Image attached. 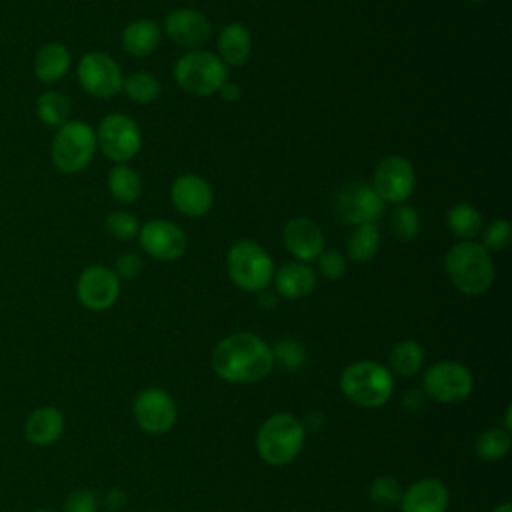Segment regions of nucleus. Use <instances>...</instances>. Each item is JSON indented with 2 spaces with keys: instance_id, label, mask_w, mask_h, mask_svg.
<instances>
[{
  "instance_id": "obj_6",
  "label": "nucleus",
  "mask_w": 512,
  "mask_h": 512,
  "mask_svg": "<svg viewBox=\"0 0 512 512\" xmlns=\"http://www.w3.org/2000/svg\"><path fill=\"white\" fill-rule=\"evenodd\" d=\"M304 424L292 414L278 412L258 430L256 448L266 464L282 466L292 462L304 444Z\"/></svg>"
},
{
  "instance_id": "obj_18",
  "label": "nucleus",
  "mask_w": 512,
  "mask_h": 512,
  "mask_svg": "<svg viewBox=\"0 0 512 512\" xmlns=\"http://www.w3.org/2000/svg\"><path fill=\"white\" fill-rule=\"evenodd\" d=\"M172 206L190 218L204 216L214 202V192L208 180L198 174H180L170 186Z\"/></svg>"
},
{
  "instance_id": "obj_15",
  "label": "nucleus",
  "mask_w": 512,
  "mask_h": 512,
  "mask_svg": "<svg viewBox=\"0 0 512 512\" xmlns=\"http://www.w3.org/2000/svg\"><path fill=\"white\" fill-rule=\"evenodd\" d=\"M166 36L180 48L200 50L212 36V22L194 8H174L164 18Z\"/></svg>"
},
{
  "instance_id": "obj_19",
  "label": "nucleus",
  "mask_w": 512,
  "mask_h": 512,
  "mask_svg": "<svg viewBox=\"0 0 512 512\" xmlns=\"http://www.w3.org/2000/svg\"><path fill=\"white\" fill-rule=\"evenodd\" d=\"M402 512H446L448 490L436 478H422L400 496Z\"/></svg>"
},
{
  "instance_id": "obj_34",
  "label": "nucleus",
  "mask_w": 512,
  "mask_h": 512,
  "mask_svg": "<svg viewBox=\"0 0 512 512\" xmlns=\"http://www.w3.org/2000/svg\"><path fill=\"white\" fill-rule=\"evenodd\" d=\"M512 240V226L508 220L504 218H496L492 220L482 236V246L488 252H502Z\"/></svg>"
},
{
  "instance_id": "obj_26",
  "label": "nucleus",
  "mask_w": 512,
  "mask_h": 512,
  "mask_svg": "<svg viewBox=\"0 0 512 512\" xmlns=\"http://www.w3.org/2000/svg\"><path fill=\"white\" fill-rule=\"evenodd\" d=\"M378 248H380V230L376 222L358 224L348 234L346 250L354 262H360V264L370 262L378 254Z\"/></svg>"
},
{
  "instance_id": "obj_16",
  "label": "nucleus",
  "mask_w": 512,
  "mask_h": 512,
  "mask_svg": "<svg viewBox=\"0 0 512 512\" xmlns=\"http://www.w3.org/2000/svg\"><path fill=\"white\" fill-rule=\"evenodd\" d=\"M134 418L144 432L162 434L176 422V404L168 392L146 388L134 400Z\"/></svg>"
},
{
  "instance_id": "obj_3",
  "label": "nucleus",
  "mask_w": 512,
  "mask_h": 512,
  "mask_svg": "<svg viewBox=\"0 0 512 512\" xmlns=\"http://www.w3.org/2000/svg\"><path fill=\"white\" fill-rule=\"evenodd\" d=\"M98 150L96 130L84 120H68L50 142V160L62 174H78L94 160Z\"/></svg>"
},
{
  "instance_id": "obj_31",
  "label": "nucleus",
  "mask_w": 512,
  "mask_h": 512,
  "mask_svg": "<svg viewBox=\"0 0 512 512\" xmlns=\"http://www.w3.org/2000/svg\"><path fill=\"white\" fill-rule=\"evenodd\" d=\"M390 232L400 242H410L420 234V216L416 208L398 204L390 214Z\"/></svg>"
},
{
  "instance_id": "obj_10",
  "label": "nucleus",
  "mask_w": 512,
  "mask_h": 512,
  "mask_svg": "<svg viewBox=\"0 0 512 512\" xmlns=\"http://www.w3.org/2000/svg\"><path fill=\"white\" fill-rule=\"evenodd\" d=\"M384 202L372 188V184L364 180H352L338 188L334 198V214L344 224H368L378 222L382 216Z\"/></svg>"
},
{
  "instance_id": "obj_13",
  "label": "nucleus",
  "mask_w": 512,
  "mask_h": 512,
  "mask_svg": "<svg viewBox=\"0 0 512 512\" xmlns=\"http://www.w3.org/2000/svg\"><path fill=\"white\" fill-rule=\"evenodd\" d=\"M118 294L120 278L104 264L84 268L76 280V298L86 310L104 312L118 300Z\"/></svg>"
},
{
  "instance_id": "obj_33",
  "label": "nucleus",
  "mask_w": 512,
  "mask_h": 512,
  "mask_svg": "<svg viewBox=\"0 0 512 512\" xmlns=\"http://www.w3.org/2000/svg\"><path fill=\"white\" fill-rule=\"evenodd\" d=\"M106 230L116 240H134L140 232V222L132 212L112 210L106 216Z\"/></svg>"
},
{
  "instance_id": "obj_22",
  "label": "nucleus",
  "mask_w": 512,
  "mask_h": 512,
  "mask_svg": "<svg viewBox=\"0 0 512 512\" xmlns=\"http://www.w3.org/2000/svg\"><path fill=\"white\" fill-rule=\"evenodd\" d=\"M72 66V54L62 42H46L34 56V76L42 84L62 80Z\"/></svg>"
},
{
  "instance_id": "obj_21",
  "label": "nucleus",
  "mask_w": 512,
  "mask_h": 512,
  "mask_svg": "<svg viewBox=\"0 0 512 512\" xmlns=\"http://www.w3.org/2000/svg\"><path fill=\"white\" fill-rule=\"evenodd\" d=\"M64 432V416L54 406L34 408L24 422V438L34 446H50Z\"/></svg>"
},
{
  "instance_id": "obj_9",
  "label": "nucleus",
  "mask_w": 512,
  "mask_h": 512,
  "mask_svg": "<svg viewBox=\"0 0 512 512\" xmlns=\"http://www.w3.org/2000/svg\"><path fill=\"white\" fill-rule=\"evenodd\" d=\"M76 78L86 94L106 100L122 90L124 74L110 54L90 50L80 56L76 64Z\"/></svg>"
},
{
  "instance_id": "obj_29",
  "label": "nucleus",
  "mask_w": 512,
  "mask_h": 512,
  "mask_svg": "<svg viewBox=\"0 0 512 512\" xmlns=\"http://www.w3.org/2000/svg\"><path fill=\"white\" fill-rule=\"evenodd\" d=\"M120 92L136 104H150L160 96V82L150 72H132L124 76Z\"/></svg>"
},
{
  "instance_id": "obj_2",
  "label": "nucleus",
  "mask_w": 512,
  "mask_h": 512,
  "mask_svg": "<svg viewBox=\"0 0 512 512\" xmlns=\"http://www.w3.org/2000/svg\"><path fill=\"white\" fill-rule=\"evenodd\" d=\"M444 270L454 284L466 296L484 294L494 280V264L490 252L474 240H460L444 256Z\"/></svg>"
},
{
  "instance_id": "obj_28",
  "label": "nucleus",
  "mask_w": 512,
  "mask_h": 512,
  "mask_svg": "<svg viewBox=\"0 0 512 512\" xmlns=\"http://www.w3.org/2000/svg\"><path fill=\"white\" fill-rule=\"evenodd\" d=\"M36 116L44 126L50 128H60L62 124H66L70 120V100L58 92V90H46L36 98Z\"/></svg>"
},
{
  "instance_id": "obj_39",
  "label": "nucleus",
  "mask_w": 512,
  "mask_h": 512,
  "mask_svg": "<svg viewBox=\"0 0 512 512\" xmlns=\"http://www.w3.org/2000/svg\"><path fill=\"white\" fill-rule=\"evenodd\" d=\"M142 272V258L134 252H122L114 260V274L122 280H132Z\"/></svg>"
},
{
  "instance_id": "obj_17",
  "label": "nucleus",
  "mask_w": 512,
  "mask_h": 512,
  "mask_svg": "<svg viewBox=\"0 0 512 512\" xmlns=\"http://www.w3.org/2000/svg\"><path fill=\"white\" fill-rule=\"evenodd\" d=\"M282 244L298 262L308 264L324 252L326 238L320 224H316L312 218L296 216L286 222L282 230Z\"/></svg>"
},
{
  "instance_id": "obj_5",
  "label": "nucleus",
  "mask_w": 512,
  "mask_h": 512,
  "mask_svg": "<svg viewBox=\"0 0 512 512\" xmlns=\"http://www.w3.org/2000/svg\"><path fill=\"white\" fill-rule=\"evenodd\" d=\"M226 270L232 284L244 292H260L274 278L272 256L254 240H238L228 248Z\"/></svg>"
},
{
  "instance_id": "obj_8",
  "label": "nucleus",
  "mask_w": 512,
  "mask_h": 512,
  "mask_svg": "<svg viewBox=\"0 0 512 512\" xmlns=\"http://www.w3.org/2000/svg\"><path fill=\"white\" fill-rule=\"evenodd\" d=\"M96 144L108 160L126 164L142 150V132L134 118L122 112H112L100 120Z\"/></svg>"
},
{
  "instance_id": "obj_14",
  "label": "nucleus",
  "mask_w": 512,
  "mask_h": 512,
  "mask_svg": "<svg viewBox=\"0 0 512 512\" xmlns=\"http://www.w3.org/2000/svg\"><path fill=\"white\" fill-rule=\"evenodd\" d=\"M138 242L142 250L160 262H172L178 260L188 246V238L184 230L170 222V220H150L144 226H140Z\"/></svg>"
},
{
  "instance_id": "obj_23",
  "label": "nucleus",
  "mask_w": 512,
  "mask_h": 512,
  "mask_svg": "<svg viewBox=\"0 0 512 512\" xmlns=\"http://www.w3.org/2000/svg\"><path fill=\"white\" fill-rule=\"evenodd\" d=\"M160 38H162V30L156 20L136 18L124 26L120 42L130 56L144 58V56H150L160 46Z\"/></svg>"
},
{
  "instance_id": "obj_27",
  "label": "nucleus",
  "mask_w": 512,
  "mask_h": 512,
  "mask_svg": "<svg viewBox=\"0 0 512 512\" xmlns=\"http://www.w3.org/2000/svg\"><path fill=\"white\" fill-rule=\"evenodd\" d=\"M448 230L460 240H474L482 228V214L468 202H458L446 212Z\"/></svg>"
},
{
  "instance_id": "obj_30",
  "label": "nucleus",
  "mask_w": 512,
  "mask_h": 512,
  "mask_svg": "<svg viewBox=\"0 0 512 512\" xmlns=\"http://www.w3.org/2000/svg\"><path fill=\"white\" fill-rule=\"evenodd\" d=\"M424 364V350L414 340L398 342L390 352V366L400 376H414Z\"/></svg>"
},
{
  "instance_id": "obj_36",
  "label": "nucleus",
  "mask_w": 512,
  "mask_h": 512,
  "mask_svg": "<svg viewBox=\"0 0 512 512\" xmlns=\"http://www.w3.org/2000/svg\"><path fill=\"white\" fill-rule=\"evenodd\" d=\"M368 492H370V500L376 502L378 506H394L396 502H400V496H402V488L392 476L374 478Z\"/></svg>"
},
{
  "instance_id": "obj_43",
  "label": "nucleus",
  "mask_w": 512,
  "mask_h": 512,
  "mask_svg": "<svg viewBox=\"0 0 512 512\" xmlns=\"http://www.w3.org/2000/svg\"><path fill=\"white\" fill-rule=\"evenodd\" d=\"M492 512H512V506L508 504V502H504V504H500V506H496Z\"/></svg>"
},
{
  "instance_id": "obj_35",
  "label": "nucleus",
  "mask_w": 512,
  "mask_h": 512,
  "mask_svg": "<svg viewBox=\"0 0 512 512\" xmlns=\"http://www.w3.org/2000/svg\"><path fill=\"white\" fill-rule=\"evenodd\" d=\"M272 356L284 366V368H290V370H296L300 368L304 362H306V352H304V346L294 340V338H282L276 342L274 350H272Z\"/></svg>"
},
{
  "instance_id": "obj_24",
  "label": "nucleus",
  "mask_w": 512,
  "mask_h": 512,
  "mask_svg": "<svg viewBox=\"0 0 512 512\" xmlns=\"http://www.w3.org/2000/svg\"><path fill=\"white\" fill-rule=\"evenodd\" d=\"M218 48V58L226 66H242L252 52V36L248 28L240 22H230L226 24L216 40Z\"/></svg>"
},
{
  "instance_id": "obj_11",
  "label": "nucleus",
  "mask_w": 512,
  "mask_h": 512,
  "mask_svg": "<svg viewBox=\"0 0 512 512\" xmlns=\"http://www.w3.org/2000/svg\"><path fill=\"white\" fill-rule=\"evenodd\" d=\"M372 188L382 202L396 206L404 204L416 188V172L412 162L400 154L384 156L374 168Z\"/></svg>"
},
{
  "instance_id": "obj_20",
  "label": "nucleus",
  "mask_w": 512,
  "mask_h": 512,
  "mask_svg": "<svg viewBox=\"0 0 512 512\" xmlns=\"http://www.w3.org/2000/svg\"><path fill=\"white\" fill-rule=\"evenodd\" d=\"M274 288L276 294L290 298V300H298L308 296L314 286H316V272L310 264L306 262H286L282 264L278 270H274Z\"/></svg>"
},
{
  "instance_id": "obj_42",
  "label": "nucleus",
  "mask_w": 512,
  "mask_h": 512,
  "mask_svg": "<svg viewBox=\"0 0 512 512\" xmlns=\"http://www.w3.org/2000/svg\"><path fill=\"white\" fill-rule=\"evenodd\" d=\"M276 302H278L276 294H270V292H264V290H260V296H258V304H260L262 308H266V310H272V308L276 306Z\"/></svg>"
},
{
  "instance_id": "obj_32",
  "label": "nucleus",
  "mask_w": 512,
  "mask_h": 512,
  "mask_svg": "<svg viewBox=\"0 0 512 512\" xmlns=\"http://www.w3.org/2000/svg\"><path fill=\"white\" fill-rule=\"evenodd\" d=\"M510 448V434L502 428L484 430L474 444V450L484 460H500Z\"/></svg>"
},
{
  "instance_id": "obj_12",
  "label": "nucleus",
  "mask_w": 512,
  "mask_h": 512,
  "mask_svg": "<svg viewBox=\"0 0 512 512\" xmlns=\"http://www.w3.org/2000/svg\"><path fill=\"white\" fill-rule=\"evenodd\" d=\"M474 380L470 370L454 360H442L430 366L424 374V390L430 398L442 404L464 400L472 392Z\"/></svg>"
},
{
  "instance_id": "obj_38",
  "label": "nucleus",
  "mask_w": 512,
  "mask_h": 512,
  "mask_svg": "<svg viewBox=\"0 0 512 512\" xmlns=\"http://www.w3.org/2000/svg\"><path fill=\"white\" fill-rule=\"evenodd\" d=\"M96 510H98V500L94 490L90 488L74 490L64 502V512H96Z\"/></svg>"
},
{
  "instance_id": "obj_37",
  "label": "nucleus",
  "mask_w": 512,
  "mask_h": 512,
  "mask_svg": "<svg viewBox=\"0 0 512 512\" xmlns=\"http://www.w3.org/2000/svg\"><path fill=\"white\" fill-rule=\"evenodd\" d=\"M318 270L326 280H338L344 276L346 272V260L340 252L336 250H324L318 258Z\"/></svg>"
},
{
  "instance_id": "obj_40",
  "label": "nucleus",
  "mask_w": 512,
  "mask_h": 512,
  "mask_svg": "<svg viewBox=\"0 0 512 512\" xmlns=\"http://www.w3.org/2000/svg\"><path fill=\"white\" fill-rule=\"evenodd\" d=\"M218 94H220L226 102H236V100L240 98V86L234 84V82H230V80H226L224 86L218 90Z\"/></svg>"
},
{
  "instance_id": "obj_1",
  "label": "nucleus",
  "mask_w": 512,
  "mask_h": 512,
  "mask_svg": "<svg viewBox=\"0 0 512 512\" xmlns=\"http://www.w3.org/2000/svg\"><path fill=\"white\" fill-rule=\"evenodd\" d=\"M272 348L252 332H236L222 338L212 350L214 372L232 384H252L272 370Z\"/></svg>"
},
{
  "instance_id": "obj_41",
  "label": "nucleus",
  "mask_w": 512,
  "mask_h": 512,
  "mask_svg": "<svg viewBox=\"0 0 512 512\" xmlns=\"http://www.w3.org/2000/svg\"><path fill=\"white\" fill-rule=\"evenodd\" d=\"M124 504V494L120 490H110L106 494V506L112 510H118Z\"/></svg>"
},
{
  "instance_id": "obj_4",
  "label": "nucleus",
  "mask_w": 512,
  "mask_h": 512,
  "mask_svg": "<svg viewBox=\"0 0 512 512\" xmlns=\"http://www.w3.org/2000/svg\"><path fill=\"white\" fill-rule=\"evenodd\" d=\"M340 388L348 400L358 406L376 408L390 400L394 392V380L388 368L372 360H360L344 368L340 376Z\"/></svg>"
},
{
  "instance_id": "obj_44",
  "label": "nucleus",
  "mask_w": 512,
  "mask_h": 512,
  "mask_svg": "<svg viewBox=\"0 0 512 512\" xmlns=\"http://www.w3.org/2000/svg\"><path fill=\"white\" fill-rule=\"evenodd\" d=\"M34 512H54V510H48V508H40V510H34Z\"/></svg>"
},
{
  "instance_id": "obj_25",
  "label": "nucleus",
  "mask_w": 512,
  "mask_h": 512,
  "mask_svg": "<svg viewBox=\"0 0 512 512\" xmlns=\"http://www.w3.org/2000/svg\"><path fill=\"white\" fill-rule=\"evenodd\" d=\"M106 184H108V192L112 194V198L120 204H132L142 194L140 174L134 168H130L128 164H114L108 172Z\"/></svg>"
},
{
  "instance_id": "obj_7",
  "label": "nucleus",
  "mask_w": 512,
  "mask_h": 512,
  "mask_svg": "<svg viewBox=\"0 0 512 512\" xmlns=\"http://www.w3.org/2000/svg\"><path fill=\"white\" fill-rule=\"evenodd\" d=\"M176 84L192 96H210L228 80V66L208 50H188L174 64Z\"/></svg>"
},
{
  "instance_id": "obj_45",
  "label": "nucleus",
  "mask_w": 512,
  "mask_h": 512,
  "mask_svg": "<svg viewBox=\"0 0 512 512\" xmlns=\"http://www.w3.org/2000/svg\"><path fill=\"white\" fill-rule=\"evenodd\" d=\"M470 2H484V0H470Z\"/></svg>"
}]
</instances>
